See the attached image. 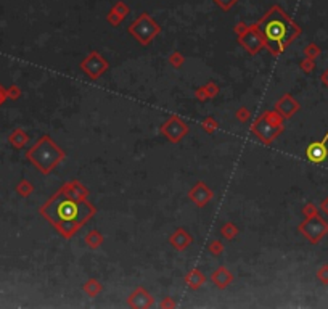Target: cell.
<instances>
[{
	"instance_id": "cell-1",
	"label": "cell",
	"mask_w": 328,
	"mask_h": 309,
	"mask_svg": "<svg viewBox=\"0 0 328 309\" xmlns=\"http://www.w3.org/2000/svg\"><path fill=\"white\" fill-rule=\"evenodd\" d=\"M41 214L48 219L65 239H69L86 221L95 214V208L87 200L73 197L63 187L41 208Z\"/></svg>"
},
{
	"instance_id": "cell-2",
	"label": "cell",
	"mask_w": 328,
	"mask_h": 309,
	"mask_svg": "<svg viewBox=\"0 0 328 309\" xmlns=\"http://www.w3.org/2000/svg\"><path fill=\"white\" fill-rule=\"evenodd\" d=\"M258 31L264 39L265 47L272 55H280L290 44L301 34V27L288 16L279 5H274L259 21Z\"/></svg>"
},
{
	"instance_id": "cell-3",
	"label": "cell",
	"mask_w": 328,
	"mask_h": 309,
	"mask_svg": "<svg viewBox=\"0 0 328 309\" xmlns=\"http://www.w3.org/2000/svg\"><path fill=\"white\" fill-rule=\"evenodd\" d=\"M26 158L41 171L42 174L52 173L53 168L65 158V152L52 140V137L44 135L31 150H27Z\"/></svg>"
},
{
	"instance_id": "cell-4",
	"label": "cell",
	"mask_w": 328,
	"mask_h": 309,
	"mask_svg": "<svg viewBox=\"0 0 328 309\" xmlns=\"http://www.w3.org/2000/svg\"><path fill=\"white\" fill-rule=\"evenodd\" d=\"M282 119L283 118L275 110L274 111H267L261 116V118H258V121L251 126V131L264 143H270L283 131Z\"/></svg>"
},
{
	"instance_id": "cell-5",
	"label": "cell",
	"mask_w": 328,
	"mask_h": 309,
	"mask_svg": "<svg viewBox=\"0 0 328 309\" xmlns=\"http://www.w3.org/2000/svg\"><path fill=\"white\" fill-rule=\"evenodd\" d=\"M299 232L309 242L317 243V242H320L328 234V224L322 218L317 216V214H314V216L306 218V221L299 224Z\"/></svg>"
},
{
	"instance_id": "cell-6",
	"label": "cell",
	"mask_w": 328,
	"mask_h": 309,
	"mask_svg": "<svg viewBox=\"0 0 328 309\" xmlns=\"http://www.w3.org/2000/svg\"><path fill=\"white\" fill-rule=\"evenodd\" d=\"M129 31H131V34L134 36L138 42L143 44V45H147V44L150 41H153L154 36H156L159 32V26L154 23L153 20H150L148 15L145 13L129 27Z\"/></svg>"
},
{
	"instance_id": "cell-7",
	"label": "cell",
	"mask_w": 328,
	"mask_h": 309,
	"mask_svg": "<svg viewBox=\"0 0 328 309\" xmlns=\"http://www.w3.org/2000/svg\"><path fill=\"white\" fill-rule=\"evenodd\" d=\"M81 69L90 77V79H98L105 71L108 69V62L105 60L102 55L97 52H92L88 57L81 63Z\"/></svg>"
},
{
	"instance_id": "cell-8",
	"label": "cell",
	"mask_w": 328,
	"mask_h": 309,
	"mask_svg": "<svg viewBox=\"0 0 328 309\" xmlns=\"http://www.w3.org/2000/svg\"><path fill=\"white\" fill-rule=\"evenodd\" d=\"M187 132H188V128L177 116H172L169 121H166V123L161 126V134L168 137L171 142H179Z\"/></svg>"
},
{
	"instance_id": "cell-9",
	"label": "cell",
	"mask_w": 328,
	"mask_h": 309,
	"mask_svg": "<svg viewBox=\"0 0 328 309\" xmlns=\"http://www.w3.org/2000/svg\"><path fill=\"white\" fill-rule=\"evenodd\" d=\"M240 44H243L244 48L249 52V53H258L259 48L265 45L264 44V39L261 36V32L258 31V27L256 26H251L248 31H244V34L240 36Z\"/></svg>"
},
{
	"instance_id": "cell-10",
	"label": "cell",
	"mask_w": 328,
	"mask_h": 309,
	"mask_svg": "<svg viewBox=\"0 0 328 309\" xmlns=\"http://www.w3.org/2000/svg\"><path fill=\"white\" fill-rule=\"evenodd\" d=\"M327 142H328V132L325 134V137L320 142H312L306 150V158L309 159L310 163H324L327 156H328V150H327Z\"/></svg>"
},
{
	"instance_id": "cell-11",
	"label": "cell",
	"mask_w": 328,
	"mask_h": 309,
	"mask_svg": "<svg viewBox=\"0 0 328 309\" xmlns=\"http://www.w3.org/2000/svg\"><path fill=\"white\" fill-rule=\"evenodd\" d=\"M188 198L197 203V206H206L211 198H213V192L208 189V185L204 182H197V185L188 192Z\"/></svg>"
},
{
	"instance_id": "cell-12",
	"label": "cell",
	"mask_w": 328,
	"mask_h": 309,
	"mask_svg": "<svg viewBox=\"0 0 328 309\" xmlns=\"http://www.w3.org/2000/svg\"><path fill=\"white\" fill-rule=\"evenodd\" d=\"M299 108V103L294 100L291 95H283L279 102L275 103V111L279 113L283 119H288L290 116H293V113H296Z\"/></svg>"
},
{
	"instance_id": "cell-13",
	"label": "cell",
	"mask_w": 328,
	"mask_h": 309,
	"mask_svg": "<svg viewBox=\"0 0 328 309\" xmlns=\"http://www.w3.org/2000/svg\"><path fill=\"white\" fill-rule=\"evenodd\" d=\"M192 242H193L192 235L188 234V232L183 227L177 229L174 234L169 237V243L174 246V250H177V251H183L185 248L190 246Z\"/></svg>"
},
{
	"instance_id": "cell-14",
	"label": "cell",
	"mask_w": 328,
	"mask_h": 309,
	"mask_svg": "<svg viewBox=\"0 0 328 309\" xmlns=\"http://www.w3.org/2000/svg\"><path fill=\"white\" fill-rule=\"evenodd\" d=\"M129 305L132 308H150L153 305V298L145 288H137L134 293L129 296Z\"/></svg>"
},
{
	"instance_id": "cell-15",
	"label": "cell",
	"mask_w": 328,
	"mask_h": 309,
	"mask_svg": "<svg viewBox=\"0 0 328 309\" xmlns=\"http://www.w3.org/2000/svg\"><path fill=\"white\" fill-rule=\"evenodd\" d=\"M211 280H213V284L218 287V288H225V287H229L232 282H233V275L232 272L227 267L220 266L218 267L213 272V275H211Z\"/></svg>"
},
{
	"instance_id": "cell-16",
	"label": "cell",
	"mask_w": 328,
	"mask_h": 309,
	"mask_svg": "<svg viewBox=\"0 0 328 309\" xmlns=\"http://www.w3.org/2000/svg\"><path fill=\"white\" fill-rule=\"evenodd\" d=\"M8 142L15 150H21V148L29 142V135H27L21 128H16V129H13L12 134L8 135Z\"/></svg>"
},
{
	"instance_id": "cell-17",
	"label": "cell",
	"mask_w": 328,
	"mask_h": 309,
	"mask_svg": "<svg viewBox=\"0 0 328 309\" xmlns=\"http://www.w3.org/2000/svg\"><path fill=\"white\" fill-rule=\"evenodd\" d=\"M204 282H206V277H204V274L198 269H192L190 272L185 275V284L190 290H198L199 287L204 285Z\"/></svg>"
},
{
	"instance_id": "cell-18",
	"label": "cell",
	"mask_w": 328,
	"mask_h": 309,
	"mask_svg": "<svg viewBox=\"0 0 328 309\" xmlns=\"http://www.w3.org/2000/svg\"><path fill=\"white\" fill-rule=\"evenodd\" d=\"M86 243L88 248H92V250H95V248H98L100 245L103 243V235L100 234L98 230H90L88 234L86 235Z\"/></svg>"
},
{
	"instance_id": "cell-19",
	"label": "cell",
	"mask_w": 328,
	"mask_h": 309,
	"mask_svg": "<svg viewBox=\"0 0 328 309\" xmlns=\"http://www.w3.org/2000/svg\"><path fill=\"white\" fill-rule=\"evenodd\" d=\"M84 291L88 296L95 298L100 291H102V285H100V282H98V280H95V279H88L86 282V285H84Z\"/></svg>"
},
{
	"instance_id": "cell-20",
	"label": "cell",
	"mask_w": 328,
	"mask_h": 309,
	"mask_svg": "<svg viewBox=\"0 0 328 309\" xmlns=\"http://www.w3.org/2000/svg\"><path fill=\"white\" fill-rule=\"evenodd\" d=\"M32 190H34V187H32V184L27 179H21L18 182V185H16V193H18L20 197H29Z\"/></svg>"
},
{
	"instance_id": "cell-21",
	"label": "cell",
	"mask_w": 328,
	"mask_h": 309,
	"mask_svg": "<svg viewBox=\"0 0 328 309\" xmlns=\"http://www.w3.org/2000/svg\"><path fill=\"white\" fill-rule=\"evenodd\" d=\"M220 234H222V237H224L225 240H232V239H235V237H237L238 229H237V225L233 222H227V224L222 225Z\"/></svg>"
},
{
	"instance_id": "cell-22",
	"label": "cell",
	"mask_w": 328,
	"mask_h": 309,
	"mask_svg": "<svg viewBox=\"0 0 328 309\" xmlns=\"http://www.w3.org/2000/svg\"><path fill=\"white\" fill-rule=\"evenodd\" d=\"M201 126H203V129L208 132V134H213V132H214L216 129H218V126H219V124H218V121L213 119V118H211V116H209V118H206V119L203 121Z\"/></svg>"
},
{
	"instance_id": "cell-23",
	"label": "cell",
	"mask_w": 328,
	"mask_h": 309,
	"mask_svg": "<svg viewBox=\"0 0 328 309\" xmlns=\"http://www.w3.org/2000/svg\"><path fill=\"white\" fill-rule=\"evenodd\" d=\"M169 63L174 66V68H182V65L185 63V58L182 57V53H179V52H174V53H171V57H169Z\"/></svg>"
},
{
	"instance_id": "cell-24",
	"label": "cell",
	"mask_w": 328,
	"mask_h": 309,
	"mask_svg": "<svg viewBox=\"0 0 328 309\" xmlns=\"http://www.w3.org/2000/svg\"><path fill=\"white\" fill-rule=\"evenodd\" d=\"M209 251H211V255L220 256V255H222V251H224L222 242H220V240H213V242H211V243H209Z\"/></svg>"
},
{
	"instance_id": "cell-25",
	"label": "cell",
	"mask_w": 328,
	"mask_h": 309,
	"mask_svg": "<svg viewBox=\"0 0 328 309\" xmlns=\"http://www.w3.org/2000/svg\"><path fill=\"white\" fill-rule=\"evenodd\" d=\"M7 97L10 98V100H18V98L21 97V89L16 84L10 86L7 89Z\"/></svg>"
},
{
	"instance_id": "cell-26",
	"label": "cell",
	"mask_w": 328,
	"mask_h": 309,
	"mask_svg": "<svg viewBox=\"0 0 328 309\" xmlns=\"http://www.w3.org/2000/svg\"><path fill=\"white\" fill-rule=\"evenodd\" d=\"M204 90H206V93H208V97L209 98H213V97H216L219 93V87L214 84V82H208L206 86H204Z\"/></svg>"
},
{
	"instance_id": "cell-27",
	"label": "cell",
	"mask_w": 328,
	"mask_h": 309,
	"mask_svg": "<svg viewBox=\"0 0 328 309\" xmlns=\"http://www.w3.org/2000/svg\"><path fill=\"white\" fill-rule=\"evenodd\" d=\"M237 119L238 121H241V123H244V121H248L249 119V111H248V108H240L237 111Z\"/></svg>"
},
{
	"instance_id": "cell-28",
	"label": "cell",
	"mask_w": 328,
	"mask_h": 309,
	"mask_svg": "<svg viewBox=\"0 0 328 309\" xmlns=\"http://www.w3.org/2000/svg\"><path fill=\"white\" fill-rule=\"evenodd\" d=\"M317 277H319L324 284H328V266L320 267V270L317 272Z\"/></svg>"
},
{
	"instance_id": "cell-29",
	"label": "cell",
	"mask_w": 328,
	"mask_h": 309,
	"mask_svg": "<svg viewBox=\"0 0 328 309\" xmlns=\"http://www.w3.org/2000/svg\"><path fill=\"white\" fill-rule=\"evenodd\" d=\"M304 53H306V57H307V58H312V57H317V55L320 53V50H317L315 45H309V47L304 50Z\"/></svg>"
},
{
	"instance_id": "cell-30",
	"label": "cell",
	"mask_w": 328,
	"mask_h": 309,
	"mask_svg": "<svg viewBox=\"0 0 328 309\" xmlns=\"http://www.w3.org/2000/svg\"><path fill=\"white\" fill-rule=\"evenodd\" d=\"M216 2H218L224 10H227V8H230L232 5L237 2V0H216Z\"/></svg>"
},
{
	"instance_id": "cell-31",
	"label": "cell",
	"mask_w": 328,
	"mask_h": 309,
	"mask_svg": "<svg viewBox=\"0 0 328 309\" xmlns=\"http://www.w3.org/2000/svg\"><path fill=\"white\" fill-rule=\"evenodd\" d=\"M7 89H5V87L0 84V107H2V105L7 102Z\"/></svg>"
},
{
	"instance_id": "cell-32",
	"label": "cell",
	"mask_w": 328,
	"mask_h": 309,
	"mask_svg": "<svg viewBox=\"0 0 328 309\" xmlns=\"http://www.w3.org/2000/svg\"><path fill=\"white\" fill-rule=\"evenodd\" d=\"M301 66H303L304 71H307V73H309V71L314 69V62H312V60H306V62L301 63Z\"/></svg>"
},
{
	"instance_id": "cell-33",
	"label": "cell",
	"mask_w": 328,
	"mask_h": 309,
	"mask_svg": "<svg viewBox=\"0 0 328 309\" xmlns=\"http://www.w3.org/2000/svg\"><path fill=\"white\" fill-rule=\"evenodd\" d=\"M197 97H198V100H206V98H209L206 90H204V87H199V89L197 90Z\"/></svg>"
},
{
	"instance_id": "cell-34",
	"label": "cell",
	"mask_w": 328,
	"mask_h": 309,
	"mask_svg": "<svg viewBox=\"0 0 328 309\" xmlns=\"http://www.w3.org/2000/svg\"><path fill=\"white\" fill-rule=\"evenodd\" d=\"M304 214H306V218L314 216V214H315V206H314V205H307V206H304Z\"/></svg>"
},
{
	"instance_id": "cell-35",
	"label": "cell",
	"mask_w": 328,
	"mask_h": 309,
	"mask_svg": "<svg viewBox=\"0 0 328 309\" xmlns=\"http://www.w3.org/2000/svg\"><path fill=\"white\" fill-rule=\"evenodd\" d=\"M169 306H174V303L171 301V298H166L164 301H161V308H169Z\"/></svg>"
},
{
	"instance_id": "cell-36",
	"label": "cell",
	"mask_w": 328,
	"mask_h": 309,
	"mask_svg": "<svg viewBox=\"0 0 328 309\" xmlns=\"http://www.w3.org/2000/svg\"><path fill=\"white\" fill-rule=\"evenodd\" d=\"M322 81H324V84H325V86L328 87V69L325 71L324 74H322Z\"/></svg>"
},
{
	"instance_id": "cell-37",
	"label": "cell",
	"mask_w": 328,
	"mask_h": 309,
	"mask_svg": "<svg viewBox=\"0 0 328 309\" xmlns=\"http://www.w3.org/2000/svg\"><path fill=\"white\" fill-rule=\"evenodd\" d=\"M322 211L328 214V198H327V200H325L324 203H322Z\"/></svg>"
}]
</instances>
